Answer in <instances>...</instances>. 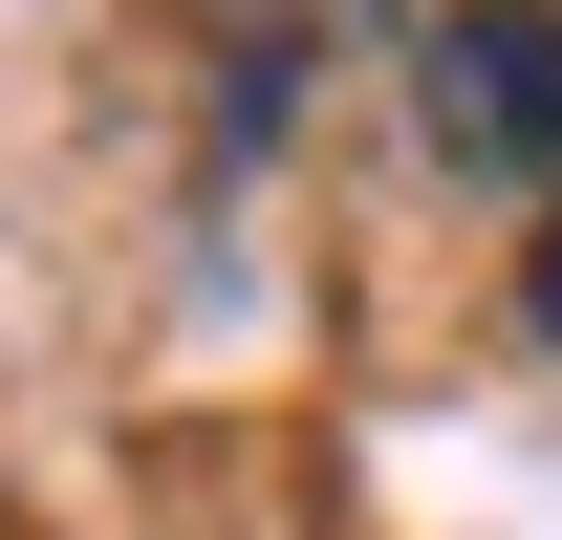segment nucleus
Here are the masks:
<instances>
[{
	"label": "nucleus",
	"instance_id": "obj_1",
	"mask_svg": "<svg viewBox=\"0 0 562 540\" xmlns=\"http://www.w3.org/2000/svg\"><path fill=\"white\" fill-rule=\"evenodd\" d=\"M412 131L497 195H562V0H454L412 44Z\"/></svg>",
	"mask_w": 562,
	"mask_h": 540
},
{
	"label": "nucleus",
	"instance_id": "obj_2",
	"mask_svg": "<svg viewBox=\"0 0 562 540\" xmlns=\"http://www.w3.org/2000/svg\"><path fill=\"white\" fill-rule=\"evenodd\" d=\"M519 325L562 346V195H541V260H519Z\"/></svg>",
	"mask_w": 562,
	"mask_h": 540
}]
</instances>
